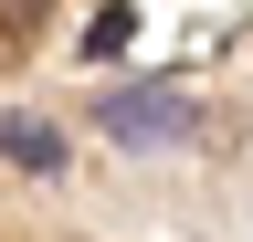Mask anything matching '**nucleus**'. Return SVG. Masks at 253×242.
I'll list each match as a JSON object with an SVG mask.
<instances>
[{"label": "nucleus", "instance_id": "7ed1b4c3", "mask_svg": "<svg viewBox=\"0 0 253 242\" xmlns=\"http://www.w3.org/2000/svg\"><path fill=\"white\" fill-rule=\"evenodd\" d=\"M126 32H137V11H126V0H116V11H106V21H95V32H84V53H116Z\"/></svg>", "mask_w": 253, "mask_h": 242}, {"label": "nucleus", "instance_id": "f03ea898", "mask_svg": "<svg viewBox=\"0 0 253 242\" xmlns=\"http://www.w3.org/2000/svg\"><path fill=\"white\" fill-rule=\"evenodd\" d=\"M0 158H21V169H63V137L32 127V116H0Z\"/></svg>", "mask_w": 253, "mask_h": 242}, {"label": "nucleus", "instance_id": "20e7f679", "mask_svg": "<svg viewBox=\"0 0 253 242\" xmlns=\"http://www.w3.org/2000/svg\"><path fill=\"white\" fill-rule=\"evenodd\" d=\"M42 11H53V0H0V32H32Z\"/></svg>", "mask_w": 253, "mask_h": 242}, {"label": "nucleus", "instance_id": "f257e3e1", "mask_svg": "<svg viewBox=\"0 0 253 242\" xmlns=\"http://www.w3.org/2000/svg\"><path fill=\"white\" fill-rule=\"evenodd\" d=\"M95 116H106V137H190V105H179V84H148V95H106Z\"/></svg>", "mask_w": 253, "mask_h": 242}]
</instances>
